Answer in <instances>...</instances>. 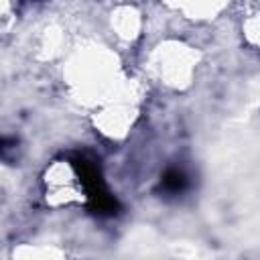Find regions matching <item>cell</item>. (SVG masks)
I'll use <instances>...</instances> for the list:
<instances>
[{
	"instance_id": "1",
	"label": "cell",
	"mask_w": 260,
	"mask_h": 260,
	"mask_svg": "<svg viewBox=\"0 0 260 260\" xmlns=\"http://www.w3.org/2000/svg\"><path fill=\"white\" fill-rule=\"evenodd\" d=\"M73 167H75V171H77V175L81 179V185L85 189V195H87V201H89V209L93 213H100V215H114L118 211V201L106 189L98 167L91 160H87L85 156L73 158Z\"/></svg>"
},
{
	"instance_id": "2",
	"label": "cell",
	"mask_w": 260,
	"mask_h": 260,
	"mask_svg": "<svg viewBox=\"0 0 260 260\" xmlns=\"http://www.w3.org/2000/svg\"><path fill=\"white\" fill-rule=\"evenodd\" d=\"M187 185H189V179L181 169H169L160 177V189L165 193H171V195H177V193L185 191Z\"/></svg>"
}]
</instances>
